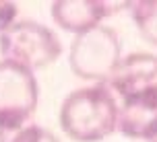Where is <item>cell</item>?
Segmentation results:
<instances>
[{
	"label": "cell",
	"mask_w": 157,
	"mask_h": 142,
	"mask_svg": "<svg viewBox=\"0 0 157 142\" xmlns=\"http://www.w3.org/2000/svg\"><path fill=\"white\" fill-rule=\"evenodd\" d=\"M105 85L118 101V130L149 140L157 130V56L136 52L122 58Z\"/></svg>",
	"instance_id": "cell-1"
},
{
	"label": "cell",
	"mask_w": 157,
	"mask_h": 142,
	"mask_svg": "<svg viewBox=\"0 0 157 142\" xmlns=\"http://www.w3.org/2000/svg\"><path fill=\"white\" fill-rule=\"evenodd\" d=\"M60 128L71 140L99 142L118 130V101L108 85L75 89L60 107Z\"/></svg>",
	"instance_id": "cell-2"
},
{
	"label": "cell",
	"mask_w": 157,
	"mask_h": 142,
	"mask_svg": "<svg viewBox=\"0 0 157 142\" xmlns=\"http://www.w3.org/2000/svg\"><path fill=\"white\" fill-rule=\"evenodd\" d=\"M122 60L120 37L112 27L97 25L75 35L68 52V62L78 78L93 85H105Z\"/></svg>",
	"instance_id": "cell-3"
},
{
	"label": "cell",
	"mask_w": 157,
	"mask_h": 142,
	"mask_svg": "<svg viewBox=\"0 0 157 142\" xmlns=\"http://www.w3.org/2000/svg\"><path fill=\"white\" fill-rule=\"evenodd\" d=\"M0 54L2 60L33 72L56 62L62 54V43L46 25L35 21H15L0 33Z\"/></svg>",
	"instance_id": "cell-4"
},
{
	"label": "cell",
	"mask_w": 157,
	"mask_h": 142,
	"mask_svg": "<svg viewBox=\"0 0 157 142\" xmlns=\"http://www.w3.org/2000/svg\"><path fill=\"white\" fill-rule=\"evenodd\" d=\"M39 99L37 78L19 64L0 60V128L31 122Z\"/></svg>",
	"instance_id": "cell-5"
},
{
	"label": "cell",
	"mask_w": 157,
	"mask_h": 142,
	"mask_svg": "<svg viewBox=\"0 0 157 142\" xmlns=\"http://www.w3.org/2000/svg\"><path fill=\"white\" fill-rule=\"evenodd\" d=\"M54 23L68 33H78L101 25L105 16L112 15V4L103 0H56L52 2Z\"/></svg>",
	"instance_id": "cell-6"
},
{
	"label": "cell",
	"mask_w": 157,
	"mask_h": 142,
	"mask_svg": "<svg viewBox=\"0 0 157 142\" xmlns=\"http://www.w3.org/2000/svg\"><path fill=\"white\" fill-rule=\"evenodd\" d=\"M128 6L143 39L157 46V0H136Z\"/></svg>",
	"instance_id": "cell-7"
},
{
	"label": "cell",
	"mask_w": 157,
	"mask_h": 142,
	"mask_svg": "<svg viewBox=\"0 0 157 142\" xmlns=\"http://www.w3.org/2000/svg\"><path fill=\"white\" fill-rule=\"evenodd\" d=\"M0 142H60L50 130L37 126L33 122L21 126L0 128Z\"/></svg>",
	"instance_id": "cell-8"
},
{
	"label": "cell",
	"mask_w": 157,
	"mask_h": 142,
	"mask_svg": "<svg viewBox=\"0 0 157 142\" xmlns=\"http://www.w3.org/2000/svg\"><path fill=\"white\" fill-rule=\"evenodd\" d=\"M17 21V4L0 0V33Z\"/></svg>",
	"instance_id": "cell-9"
},
{
	"label": "cell",
	"mask_w": 157,
	"mask_h": 142,
	"mask_svg": "<svg viewBox=\"0 0 157 142\" xmlns=\"http://www.w3.org/2000/svg\"><path fill=\"white\" fill-rule=\"evenodd\" d=\"M147 142H157V130H155V132H153V134L149 136V140H147Z\"/></svg>",
	"instance_id": "cell-10"
}]
</instances>
